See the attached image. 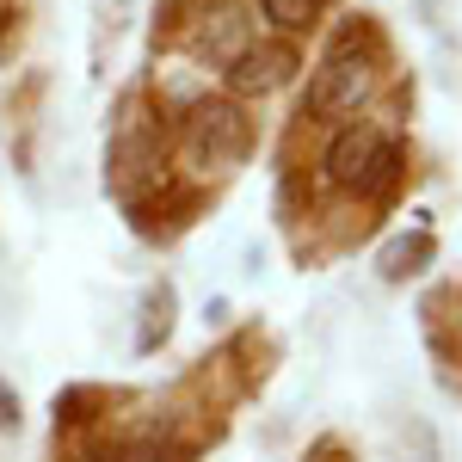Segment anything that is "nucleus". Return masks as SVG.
Wrapping results in <instances>:
<instances>
[{
  "mask_svg": "<svg viewBox=\"0 0 462 462\" xmlns=\"http://www.w3.org/2000/svg\"><path fill=\"white\" fill-rule=\"evenodd\" d=\"M253 154V124L235 99H198L179 124V167L191 179H222L247 167Z\"/></svg>",
  "mask_w": 462,
  "mask_h": 462,
  "instance_id": "obj_1",
  "label": "nucleus"
},
{
  "mask_svg": "<svg viewBox=\"0 0 462 462\" xmlns=\"http://www.w3.org/2000/svg\"><path fill=\"white\" fill-rule=\"evenodd\" d=\"M376 87V62L352 50V43H333L320 56V69L309 74V93H302V111L309 117H352Z\"/></svg>",
  "mask_w": 462,
  "mask_h": 462,
  "instance_id": "obj_2",
  "label": "nucleus"
},
{
  "mask_svg": "<svg viewBox=\"0 0 462 462\" xmlns=\"http://www.w3.org/2000/svg\"><path fill=\"white\" fill-rule=\"evenodd\" d=\"M106 185L136 210L148 191L161 185V154H154V143H148V136H130V130L111 136V148H106Z\"/></svg>",
  "mask_w": 462,
  "mask_h": 462,
  "instance_id": "obj_3",
  "label": "nucleus"
},
{
  "mask_svg": "<svg viewBox=\"0 0 462 462\" xmlns=\"http://www.w3.org/2000/svg\"><path fill=\"white\" fill-rule=\"evenodd\" d=\"M383 130L376 124H346L333 143H327V154H320V167H327V185H339V191H364V179H370V161L383 154Z\"/></svg>",
  "mask_w": 462,
  "mask_h": 462,
  "instance_id": "obj_4",
  "label": "nucleus"
},
{
  "mask_svg": "<svg viewBox=\"0 0 462 462\" xmlns=\"http://www.w3.org/2000/svg\"><path fill=\"white\" fill-rule=\"evenodd\" d=\"M290 74H296V50L290 43H247L228 62V87L235 93H278Z\"/></svg>",
  "mask_w": 462,
  "mask_h": 462,
  "instance_id": "obj_5",
  "label": "nucleus"
},
{
  "mask_svg": "<svg viewBox=\"0 0 462 462\" xmlns=\"http://www.w3.org/2000/svg\"><path fill=\"white\" fill-rule=\"evenodd\" d=\"M247 43H253V25H247V13H241V6H228V0H222L216 13H204V25H198V50H204L210 62L228 69Z\"/></svg>",
  "mask_w": 462,
  "mask_h": 462,
  "instance_id": "obj_6",
  "label": "nucleus"
},
{
  "mask_svg": "<svg viewBox=\"0 0 462 462\" xmlns=\"http://www.w3.org/2000/svg\"><path fill=\"white\" fill-rule=\"evenodd\" d=\"M431 259V235L426 228H413V235H394L389 247L376 253V272L389 278V284H407V278H420Z\"/></svg>",
  "mask_w": 462,
  "mask_h": 462,
  "instance_id": "obj_7",
  "label": "nucleus"
},
{
  "mask_svg": "<svg viewBox=\"0 0 462 462\" xmlns=\"http://www.w3.org/2000/svg\"><path fill=\"white\" fill-rule=\"evenodd\" d=\"M167 333H173V284H154L143 296V327H136V352H161L167 346Z\"/></svg>",
  "mask_w": 462,
  "mask_h": 462,
  "instance_id": "obj_8",
  "label": "nucleus"
},
{
  "mask_svg": "<svg viewBox=\"0 0 462 462\" xmlns=\"http://www.w3.org/2000/svg\"><path fill=\"white\" fill-rule=\"evenodd\" d=\"M394 462H444V444H438V426L426 413H407L401 431H394Z\"/></svg>",
  "mask_w": 462,
  "mask_h": 462,
  "instance_id": "obj_9",
  "label": "nucleus"
},
{
  "mask_svg": "<svg viewBox=\"0 0 462 462\" xmlns=\"http://www.w3.org/2000/svg\"><path fill=\"white\" fill-rule=\"evenodd\" d=\"M401 161H407V154H401V143H383V154L370 161V179H364V191H357V198H389L394 179H401Z\"/></svg>",
  "mask_w": 462,
  "mask_h": 462,
  "instance_id": "obj_10",
  "label": "nucleus"
},
{
  "mask_svg": "<svg viewBox=\"0 0 462 462\" xmlns=\"http://www.w3.org/2000/svg\"><path fill=\"white\" fill-rule=\"evenodd\" d=\"M265 6V19L278 25V32H309L320 13V0H259Z\"/></svg>",
  "mask_w": 462,
  "mask_h": 462,
  "instance_id": "obj_11",
  "label": "nucleus"
},
{
  "mask_svg": "<svg viewBox=\"0 0 462 462\" xmlns=\"http://www.w3.org/2000/svg\"><path fill=\"white\" fill-rule=\"evenodd\" d=\"M19 420H25V413H19V389L0 376V431H19Z\"/></svg>",
  "mask_w": 462,
  "mask_h": 462,
  "instance_id": "obj_12",
  "label": "nucleus"
},
{
  "mask_svg": "<svg viewBox=\"0 0 462 462\" xmlns=\"http://www.w3.org/2000/svg\"><path fill=\"white\" fill-rule=\"evenodd\" d=\"M228 315H235L228 296H210V302H204V327H228Z\"/></svg>",
  "mask_w": 462,
  "mask_h": 462,
  "instance_id": "obj_13",
  "label": "nucleus"
},
{
  "mask_svg": "<svg viewBox=\"0 0 462 462\" xmlns=\"http://www.w3.org/2000/svg\"><path fill=\"white\" fill-rule=\"evenodd\" d=\"M241 272H247V278H259V272H265V247H247V253H241Z\"/></svg>",
  "mask_w": 462,
  "mask_h": 462,
  "instance_id": "obj_14",
  "label": "nucleus"
}]
</instances>
